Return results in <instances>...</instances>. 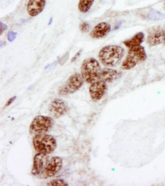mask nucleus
<instances>
[{"label":"nucleus","instance_id":"nucleus-16","mask_svg":"<svg viewBox=\"0 0 165 186\" xmlns=\"http://www.w3.org/2000/svg\"><path fill=\"white\" fill-rule=\"evenodd\" d=\"M95 0H80L78 4V9L82 13H87L92 6Z\"/></svg>","mask_w":165,"mask_h":186},{"label":"nucleus","instance_id":"nucleus-12","mask_svg":"<svg viewBox=\"0 0 165 186\" xmlns=\"http://www.w3.org/2000/svg\"><path fill=\"white\" fill-rule=\"evenodd\" d=\"M111 31V26L107 22L99 23L94 27L90 33L92 38H102L109 34Z\"/></svg>","mask_w":165,"mask_h":186},{"label":"nucleus","instance_id":"nucleus-18","mask_svg":"<svg viewBox=\"0 0 165 186\" xmlns=\"http://www.w3.org/2000/svg\"><path fill=\"white\" fill-rule=\"evenodd\" d=\"M90 26L89 24L86 22L81 23L80 25V29L82 33H87L89 30Z\"/></svg>","mask_w":165,"mask_h":186},{"label":"nucleus","instance_id":"nucleus-17","mask_svg":"<svg viewBox=\"0 0 165 186\" xmlns=\"http://www.w3.org/2000/svg\"><path fill=\"white\" fill-rule=\"evenodd\" d=\"M46 185L47 186H68V184L63 179H56L50 181Z\"/></svg>","mask_w":165,"mask_h":186},{"label":"nucleus","instance_id":"nucleus-6","mask_svg":"<svg viewBox=\"0 0 165 186\" xmlns=\"http://www.w3.org/2000/svg\"><path fill=\"white\" fill-rule=\"evenodd\" d=\"M84 80L79 73L73 74L69 77L65 85L61 87L58 91L60 95L71 94L80 89L84 83Z\"/></svg>","mask_w":165,"mask_h":186},{"label":"nucleus","instance_id":"nucleus-9","mask_svg":"<svg viewBox=\"0 0 165 186\" xmlns=\"http://www.w3.org/2000/svg\"><path fill=\"white\" fill-rule=\"evenodd\" d=\"M106 82L98 80L91 84L89 88V93L94 101L98 102L101 99L107 90Z\"/></svg>","mask_w":165,"mask_h":186},{"label":"nucleus","instance_id":"nucleus-13","mask_svg":"<svg viewBox=\"0 0 165 186\" xmlns=\"http://www.w3.org/2000/svg\"><path fill=\"white\" fill-rule=\"evenodd\" d=\"M122 75L121 72L110 68H104L101 70L99 80L105 82H111L119 78Z\"/></svg>","mask_w":165,"mask_h":186},{"label":"nucleus","instance_id":"nucleus-3","mask_svg":"<svg viewBox=\"0 0 165 186\" xmlns=\"http://www.w3.org/2000/svg\"><path fill=\"white\" fill-rule=\"evenodd\" d=\"M100 66L96 59L88 58L83 62L81 66V75L84 81L92 84L99 80Z\"/></svg>","mask_w":165,"mask_h":186},{"label":"nucleus","instance_id":"nucleus-4","mask_svg":"<svg viewBox=\"0 0 165 186\" xmlns=\"http://www.w3.org/2000/svg\"><path fill=\"white\" fill-rule=\"evenodd\" d=\"M33 144L37 152L46 154L52 153L57 146L55 138L46 133L35 136L33 139Z\"/></svg>","mask_w":165,"mask_h":186},{"label":"nucleus","instance_id":"nucleus-8","mask_svg":"<svg viewBox=\"0 0 165 186\" xmlns=\"http://www.w3.org/2000/svg\"><path fill=\"white\" fill-rule=\"evenodd\" d=\"M48 112L52 118L58 119L65 115L69 110L68 104L61 99L52 100L48 106Z\"/></svg>","mask_w":165,"mask_h":186},{"label":"nucleus","instance_id":"nucleus-14","mask_svg":"<svg viewBox=\"0 0 165 186\" xmlns=\"http://www.w3.org/2000/svg\"><path fill=\"white\" fill-rule=\"evenodd\" d=\"M147 43L150 47L156 46L162 43V30L159 27L153 29L148 35Z\"/></svg>","mask_w":165,"mask_h":186},{"label":"nucleus","instance_id":"nucleus-15","mask_svg":"<svg viewBox=\"0 0 165 186\" xmlns=\"http://www.w3.org/2000/svg\"><path fill=\"white\" fill-rule=\"evenodd\" d=\"M144 38V33L142 32H139L135 34V35L133 36L129 39L124 41L123 43L127 48H130L132 47L140 45V44L143 42Z\"/></svg>","mask_w":165,"mask_h":186},{"label":"nucleus","instance_id":"nucleus-11","mask_svg":"<svg viewBox=\"0 0 165 186\" xmlns=\"http://www.w3.org/2000/svg\"><path fill=\"white\" fill-rule=\"evenodd\" d=\"M46 6V0H29L27 11L29 16L35 17L43 11Z\"/></svg>","mask_w":165,"mask_h":186},{"label":"nucleus","instance_id":"nucleus-7","mask_svg":"<svg viewBox=\"0 0 165 186\" xmlns=\"http://www.w3.org/2000/svg\"><path fill=\"white\" fill-rule=\"evenodd\" d=\"M63 165V162L61 158L58 156L52 158L41 173L40 177L42 179H47L54 177L61 170Z\"/></svg>","mask_w":165,"mask_h":186},{"label":"nucleus","instance_id":"nucleus-10","mask_svg":"<svg viewBox=\"0 0 165 186\" xmlns=\"http://www.w3.org/2000/svg\"><path fill=\"white\" fill-rule=\"evenodd\" d=\"M48 162L49 157L48 155L38 152L34 157L33 165L31 171L32 174L34 175L40 174L47 166Z\"/></svg>","mask_w":165,"mask_h":186},{"label":"nucleus","instance_id":"nucleus-21","mask_svg":"<svg viewBox=\"0 0 165 186\" xmlns=\"http://www.w3.org/2000/svg\"></svg>","mask_w":165,"mask_h":186},{"label":"nucleus","instance_id":"nucleus-5","mask_svg":"<svg viewBox=\"0 0 165 186\" xmlns=\"http://www.w3.org/2000/svg\"><path fill=\"white\" fill-rule=\"evenodd\" d=\"M54 124L51 117L45 116H38L35 117L31 123L29 132L31 134L36 136L48 132Z\"/></svg>","mask_w":165,"mask_h":186},{"label":"nucleus","instance_id":"nucleus-2","mask_svg":"<svg viewBox=\"0 0 165 186\" xmlns=\"http://www.w3.org/2000/svg\"><path fill=\"white\" fill-rule=\"evenodd\" d=\"M147 55L144 47L137 45L129 48L128 53L121 66L122 70H128L133 68L138 63L144 62Z\"/></svg>","mask_w":165,"mask_h":186},{"label":"nucleus","instance_id":"nucleus-19","mask_svg":"<svg viewBox=\"0 0 165 186\" xmlns=\"http://www.w3.org/2000/svg\"><path fill=\"white\" fill-rule=\"evenodd\" d=\"M16 99V96H14V97H12L11 98H10L8 101H7V103H6V106H7L12 104L13 102Z\"/></svg>","mask_w":165,"mask_h":186},{"label":"nucleus","instance_id":"nucleus-20","mask_svg":"<svg viewBox=\"0 0 165 186\" xmlns=\"http://www.w3.org/2000/svg\"><path fill=\"white\" fill-rule=\"evenodd\" d=\"M162 43L165 45V28L162 30Z\"/></svg>","mask_w":165,"mask_h":186},{"label":"nucleus","instance_id":"nucleus-1","mask_svg":"<svg viewBox=\"0 0 165 186\" xmlns=\"http://www.w3.org/2000/svg\"><path fill=\"white\" fill-rule=\"evenodd\" d=\"M124 55V49L116 45H107L101 49L98 58L101 62L107 67H114L119 64Z\"/></svg>","mask_w":165,"mask_h":186}]
</instances>
